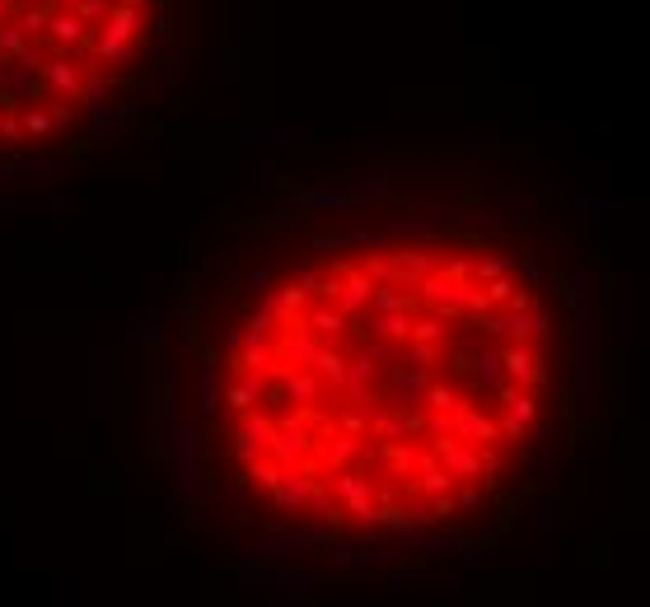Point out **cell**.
Wrapping results in <instances>:
<instances>
[{
  "mask_svg": "<svg viewBox=\"0 0 650 607\" xmlns=\"http://www.w3.org/2000/svg\"><path fill=\"white\" fill-rule=\"evenodd\" d=\"M501 388V439L505 444H519V439H529V426L538 421V392L534 388H519V384H496Z\"/></svg>",
  "mask_w": 650,
  "mask_h": 607,
  "instance_id": "cell-1",
  "label": "cell"
},
{
  "mask_svg": "<svg viewBox=\"0 0 650 607\" xmlns=\"http://www.w3.org/2000/svg\"><path fill=\"white\" fill-rule=\"evenodd\" d=\"M333 491H337V500H342V510L356 514V523H365V528H375L379 505H375V481H370V476H360V472H351V468H337Z\"/></svg>",
  "mask_w": 650,
  "mask_h": 607,
  "instance_id": "cell-2",
  "label": "cell"
},
{
  "mask_svg": "<svg viewBox=\"0 0 650 607\" xmlns=\"http://www.w3.org/2000/svg\"><path fill=\"white\" fill-rule=\"evenodd\" d=\"M43 85H47L52 98H71V103H80V89H85V66H75V61L61 52V56L43 61Z\"/></svg>",
  "mask_w": 650,
  "mask_h": 607,
  "instance_id": "cell-3",
  "label": "cell"
},
{
  "mask_svg": "<svg viewBox=\"0 0 650 607\" xmlns=\"http://www.w3.org/2000/svg\"><path fill=\"white\" fill-rule=\"evenodd\" d=\"M454 439H463V444H496L501 430L492 416H482L473 402H459L454 407Z\"/></svg>",
  "mask_w": 650,
  "mask_h": 607,
  "instance_id": "cell-4",
  "label": "cell"
},
{
  "mask_svg": "<svg viewBox=\"0 0 650 607\" xmlns=\"http://www.w3.org/2000/svg\"><path fill=\"white\" fill-rule=\"evenodd\" d=\"M43 33L52 38V43L61 47V52H66V47H85V38H89V24H85V19H80L75 10H52L47 14V24H43Z\"/></svg>",
  "mask_w": 650,
  "mask_h": 607,
  "instance_id": "cell-5",
  "label": "cell"
},
{
  "mask_svg": "<svg viewBox=\"0 0 650 607\" xmlns=\"http://www.w3.org/2000/svg\"><path fill=\"white\" fill-rule=\"evenodd\" d=\"M300 318H304V327H309V332H318V341H342V337L351 332V318H347V313H342L333 299H323L318 308L300 313Z\"/></svg>",
  "mask_w": 650,
  "mask_h": 607,
  "instance_id": "cell-6",
  "label": "cell"
},
{
  "mask_svg": "<svg viewBox=\"0 0 650 607\" xmlns=\"http://www.w3.org/2000/svg\"><path fill=\"white\" fill-rule=\"evenodd\" d=\"M281 397H291V402L309 407L323 397V379L309 369V365H295V369H281Z\"/></svg>",
  "mask_w": 650,
  "mask_h": 607,
  "instance_id": "cell-7",
  "label": "cell"
},
{
  "mask_svg": "<svg viewBox=\"0 0 650 607\" xmlns=\"http://www.w3.org/2000/svg\"><path fill=\"white\" fill-rule=\"evenodd\" d=\"M309 472H300V468H286L281 472V481L272 486V505L276 510H304L309 505Z\"/></svg>",
  "mask_w": 650,
  "mask_h": 607,
  "instance_id": "cell-8",
  "label": "cell"
},
{
  "mask_svg": "<svg viewBox=\"0 0 650 607\" xmlns=\"http://www.w3.org/2000/svg\"><path fill=\"white\" fill-rule=\"evenodd\" d=\"M309 369H314L328 388H342V379H347V355L337 350V341H318L314 355H309Z\"/></svg>",
  "mask_w": 650,
  "mask_h": 607,
  "instance_id": "cell-9",
  "label": "cell"
},
{
  "mask_svg": "<svg viewBox=\"0 0 650 607\" xmlns=\"http://www.w3.org/2000/svg\"><path fill=\"white\" fill-rule=\"evenodd\" d=\"M323 439H328V444H323V449L314 444V449H318V458H323V468H333V472L347 468L351 458L365 449V434H337V430H333V434H323Z\"/></svg>",
  "mask_w": 650,
  "mask_h": 607,
  "instance_id": "cell-10",
  "label": "cell"
},
{
  "mask_svg": "<svg viewBox=\"0 0 650 607\" xmlns=\"http://www.w3.org/2000/svg\"><path fill=\"white\" fill-rule=\"evenodd\" d=\"M501 374L519 388H529V374H534V346L529 341H511L501 350Z\"/></svg>",
  "mask_w": 650,
  "mask_h": 607,
  "instance_id": "cell-11",
  "label": "cell"
},
{
  "mask_svg": "<svg viewBox=\"0 0 650 607\" xmlns=\"http://www.w3.org/2000/svg\"><path fill=\"white\" fill-rule=\"evenodd\" d=\"M408 327H412V308H389V313H375L370 337H379V341H408Z\"/></svg>",
  "mask_w": 650,
  "mask_h": 607,
  "instance_id": "cell-12",
  "label": "cell"
},
{
  "mask_svg": "<svg viewBox=\"0 0 650 607\" xmlns=\"http://www.w3.org/2000/svg\"><path fill=\"white\" fill-rule=\"evenodd\" d=\"M304 510H314V518L323 523V528H333L337 514H342V500H337V491H328V486H318V481H309V505H304Z\"/></svg>",
  "mask_w": 650,
  "mask_h": 607,
  "instance_id": "cell-13",
  "label": "cell"
},
{
  "mask_svg": "<svg viewBox=\"0 0 650 607\" xmlns=\"http://www.w3.org/2000/svg\"><path fill=\"white\" fill-rule=\"evenodd\" d=\"M281 468L272 453H257V458H249V463H243V481H253V486H262V491H272L276 481H281Z\"/></svg>",
  "mask_w": 650,
  "mask_h": 607,
  "instance_id": "cell-14",
  "label": "cell"
},
{
  "mask_svg": "<svg viewBox=\"0 0 650 607\" xmlns=\"http://www.w3.org/2000/svg\"><path fill=\"white\" fill-rule=\"evenodd\" d=\"M426 384H431V369H426V365H412V369H408V360H402V365L393 369V388H398L402 397H412V402L426 392Z\"/></svg>",
  "mask_w": 650,
  "mask_h": 607,
  "instance_id": "cell-15",
  "label": "cell"
},
{
  "mask_svg": "<svg viewBox=\"0 0 650 607\" xmlns=\"http://www.w3.org/2000/svg\"><path fill=\"white\" fill-rule=\"evenodd\" d=\"M417 402H421V411H454L459 402H463V397L450 388V384H440V379H431V384H426V392L417 397Z\"/></svg>",
  "mask_w": 650,
  "mask_h": 607,
  "instance_id": "cell-16",
  "label": "cell"
},
{
  "mask_svg": "<svg viewBox=\"0 0 650 607\" xmlns=\"http://www.w3.org/2000/svg\"><path fill=\"white\" fill-rule=\"evenodd\" d=\"M501 379H505V374H501V350H482L473 360V384L477 388H496Z\"/></svg>",
  "mask_w": 650,
  "mask_h": 607,
  "instance_id": "cell-17",
  "label": "cell"
},
{
  "mask_svg": "<svg viewBox=\"0 0 650 607\" xmlns=\"http://www.w3.org/2000/svg\"><path fill=\"white\" fill-rule=\"evenodd\" d=\"M29 52V33L19 29V24H10V19H0V56H24Z\"/></svg>",
  "mask_w": 650,
  "mask_h": 607,
  "instance_id": "cell-18",
  "label": "cell"
},
{
  "mask_svg": "<svg viewBox=\"0 0 650 607\" xmlns=\"http://www.w3.org/2000/svg\"><path fill=\"white\" fill-rule=\"evenodd\" d=\"M19 127H24L33 140H43V136H52V117H47V108H38V103H33V108L19 113Z\"/></svg>",
  "mask_w": 650,
  "mask_h": 607,
  "instance_id": "cell-19",
  "label": "cell"
},
{
  "mask_svg": "<svg viewBox=\"0 0 650 607\" xmlns=\"http://www.w3.org/2000/svg\"><path fill=\"white\" fill-rule=\"evenodd\" d=\"M230 453H234V463H249V458H257V453H262V439H257V434H249L243 426H234V444H230Z\"/></svg>",
  "mask_w": 650,
  "mask_h": 607,
  "instance_id": "cell-20",
  "label": "cell"
},
{
  "mask_svg": "<svg viewBox=\"0 0 650 607\" xmlns=\"http://www.w3.org/2000/svg\"><path fill=\"white\" fill-rule=\"evenodd\" d=\"M505 271H515V262H511V257H477V262H473V281L482 285V281H496V276H505Z\"/></svg>",
  "mask_w": 650,
  "mask_h": 607,
  "instance_id": "cell-21",
  "label": "cell"
},
{
  "mask_svg": "<svg viewBox=\"0 0 650 607\" xmlns=\"http://www.w3.org/2000/svg\"><path fill=\"white\" fill-rule=\"evenodd\" d=\"M435 355H440V341H402V360H412V365H435Z\"/></svg>",
  "mask_w": 650,
  "mask_h": 607,
  "instance_id": "cell-22",
  "label": "cell"
},
{
  "mask_svg": "<svg viewBox=\"0 0 650 607\" xmlns=\"http://www.w3.org/2000/svg\"><path fill=\"white\" fill-rule=\"evenodd\" d=\"M408 337H412V341H444V323L435 318V313H431V318H412Z\"/></svg>",
  "mask_w": 650,
  "mask_h": 607,
  "instance_id": "cell-23",
  "label": "cell"
},
{
  "mask_svg": "<svg viewBox=\"0 0 650 607\" xmlns=\"http://www.w3.org/2000/svg\"><path fill=\"white\" fill-rule=\"evenodd\" d=\"M272 327H276V318H272V313H267V308H262V304H257V313H253V318H249V323H243V341H257V337H272Z\"/></svg>",
  "mask_w": 650,
  "mask_h": 607,
  "instance_id": "cell-24",
  "label": "cell"
},
{
  "mask_svg": "<svg viewBox=\"0 0 650 607\" xmlns=\"http://www.w3.org/2000/svg\"><path fill=\"white\" fill-rule=\"evenodd\" d=\"M421 552L431 556V561H440V556H459V552H463V537H426V542H421Z\"/></svg>",
  "mask_w": 650,
  "mask_h": 607,
  "instance_id": "cell-25",
  "label": "cell"
},
{
  "mask_svg": "<svg viewBox=\"0 0 650 607\" xmlns=\"http://www.w3.org/2000/svg\"><path fill=\"white\" fill-rule=\"evenodd\" d=\"M482 295H486V304H505L515 295V281H511V271L505 276H496V281H482Z\"/></svg>",
  "mask_w": 650,
  "mask_h": 607,
  "instance_id": "cell-26",
  "label": "cell"
},
{
  "mask_svg": "<svg viewBox=\"0 0 650 607\" xmlns=\"http://www.w3.org/2000/svg\"><path fill=\"white\" fill-rule=\"evenodd\" d=\"M365 426H370V411H360L356 402H351L347 411H342V421H337V430H342V434H365Z\"/></svg>",
  "mask_w": 650,
  "mask_h": 607,
  "instance_id": "cell-27",
  "label": "cell"
},
{
  "mask_svg": "<svg viewBox=\"0 0 650 607\" xmlns=\"http://www.w3.org/2000/svg\"><path fill=\"white\" fill-rule=\"evenodd\" d=\"M108 5H113V0H75V14H80V19H85V24L94 29V24H104Z\"/></svg>",
  "mask_w": 650,
  "mask_h": 607,
  "instance_id": "cell-28",
  "label": "cell"
},
{
  "mask_svg": "<svg viewBox=\"0 0 650 607\" xmlns=\"http://www.w3.org/2000/svg\"><path fill=\"white\" fill-rule=\"evenodd\" d=\"M225 402H230V411H239V416H243L249 407H257V397H253L249 388H243V379H239V384H234V388L225 392Z\"/></svg>",
  "mask_w": 650,
  "mask_h": 607,
  "instance_id": "cell-29",
  "label": "cell"
},
{
  "mask_svg": "<svg viewBox=\"0 0 650 607\" xmlns=\"http://www.w3.org/2000/svg\"><path fill=\"white\" fill-rule=\"evenodd\" d=\"M47 117H52V131H56V127H71V122H75V108H71V98H56L52 108H47Z\"/></svg>",
  "mask_w": 650,
  "mask_h": 607,
  "instance_id": "cell-30",
  "label": "cell"
},
{
  "mask_svg": "<svg viewBox=\"0 0 650 607\" xmlns=\"http://www.w3.org/2000/svg\"><path fill=\"white\" fill-rule=\"evenodd\" d=\"M249 290H253V295L262 299V295H272V290H276V276H272V271L267 266H257L253 271V276H249Z\"/></svg>",
  "mask_w": 650,
  "mask_h": 607,
  "instance_id": "cell-31",
  "label": "cell"
},
{
  "mask_svg": "<svg viewBox=\"0 0 650 607\" xmlns=\"http://www.w3.org/2000/svg\"><path fill=\"white\" fill-rule=\"evenodd\" d=\"M440 271H444L450 281H469V276H473V262H469V257H450V262H440Z\"/></svg>",
  "mask_w": 650,
  "mask_h": 607,
  "instance_id": "cell-32",
  "label": "cell"
},
{
  "mask_svg": "<svg viewBox=\"0 0 650 607\" xmlns=\"http://www.w3.org/2000/svg\"><path fill=\"white\" fill-rule=\"evenodd\" d=\"M482 500H486L482 486H463V491L454 495V505H459V510H482Z\"/></svg>",
  "mask_w": 650,
  "mask_h": 607,
  "instance_id": "cell-33",
  "label": "cell"
},
{
  "mask_svg": "<svg viewBox=\"0 0 650 607\" xmlns=\"http://www.w3.org/2000/svg\"><path fill=\"white\" fill-rule=\"evenodd\" d=\"M351 239L347 234H318L314 239V248H318V253H342V248H347Z\"/></svg>",
  "mask_w": 650,
  "mask_h": 607,
  "instance_id": "cell-34",
  "label": "cell"
},
{
  "mask_svg": "<svg viewBox=\"0 0 650 607\" xmlns=\"http://www.w3.org/2000/svg\"><path fill=\"white\" fill-rule=\"evenodd\" d=\"M402 491H408V486H402V481L393 476V481H384V486H379V500H384V505H398Z\"/></svg>",
  "mask_w": 650,
  "mask_h": 607,
  "instance_id": "cell-35",
  "label": "cell"
},
{
  "mask_svg": "<svg viewBox=\"0 0 650 607\" xmlns=\"http://www.w3.org/2000/svg\"><path fill=\"white\" fill-rule=\"evenodd\" d=\"M318 281H323V271H318V266H304V271H300V285L309 290V299L318 295Z\"/></svg>",
  "mask_w": 650,
  "mask_h": 607,
  "instance_id": "cell-36",
  "label": "cell"
},
{
  "mask_svg": "<svg viewBox=\"0 0 650 607\" xmlns=\"http://www.w3.org/2000/svg\"><path fill=\"white\" fill-rule=\"evenodd\" d=\"M19 136H24V127L14 117H0V140H19Z\"/></svg>",
  "mask_w": 650,
  "mask_h": 607,
  "instance_id": "cell-37",
  "label": "cell"
},
{
  "mask_svg": "<svg viewBox=\"0 0 650 607\" xmlns=\"http://www.w3.org/2000/svg\"><path fill=\"white\" fill-rule=\"evenodd\" d=\"M10 10H14V0H0V19H10Z\"/></svg>",
  "mask_w": 650,
  "mask_h": 607,
  "instance_id": "cell-38",
  "label": "cell"
},
{
  "mask_svg": "<svg viewBox=\"0 0 650 607\" xmlns=\"http://www.w3.org/2000/svg\"><path fill=\"white\" fill-rule=\"evenodd\" d=\"M56 5H61V10H75V0H56Z\"/></svg>",
  "mask_w": 650,
  "mask_h": 607,
  "instance_id": "cell-39",
  "label": "cell"
},
{
  "mask_svg": "<svg viewBox=\"0 0 650 607\" xmlns=\"http://www.w3.org/2000/svg\"><path fill=\"white\" fill-rule=\"evenodd\" d=\"M127 5H146V0H127Z\"/></svg>",
  "mask_w": 650,
  "mask_h": 607,
  "instance_id": "cell-40",
  "label": "cell"
}]
</instances>
